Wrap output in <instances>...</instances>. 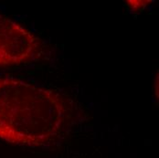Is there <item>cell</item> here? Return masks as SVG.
<instances>
[{"instance_id":"obj_3","label":"cell","mask_w":159,"mask_h":158,"mask_svg":"<svg viewBox=\"0 0 159 158\" xmlns=\"http://www.w3.org/2000/svg\"><path fill=\"white\" fill-rule=\"evenodd\" d=\"M127 7L131 10H134V11H141L144 9L145 7H147L149 5V1H127L125 2Z\"/></svg>"},{"instance_id":"obj_1","label":"cell","mask_w":159,"mask_h":158,"mask_svg":"<svg viewBox=\"0 0 159 158\" xmlns=\"http://www.w3.org/2000/svg\"><path fill=\"white\" fill-rule=\"evenodd\" d=\"M73 112L60 93L31 83L0 78V139L43 146L55 141Z\"/></svg>"},{"instance_id":"obj_2","label":"cell","mask_w":159,"mask_h":158,"mask_svg":"<svg viewBox=\"0 0 159 158\" xmlns=\"http://www.w3.org/2000/svg\"><path fill=\"white\" fill-rule=\"evenodd\" d=\"M39 49L40 40L35 35L0 14V67L30 62Z\"/></svg>"}]
</instances>
